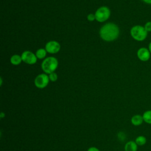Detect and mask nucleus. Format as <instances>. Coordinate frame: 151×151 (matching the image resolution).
<instances>
[{"instance_id":"9d476101","label":"nucleus","mask_w":151,"mask_h":151,"mask_svg":"<svg viewBox=\"0 0 151 151\" xmlns=\"http://www.w3.org/2000/svg\"><path fill=\"white\" fill-rule=\"evenodd\" d=\"M138 146L133 140H130L127 142L124 145V151H137Z\"/></svg>"},{"instance_id":"20e7f679","label":"nucleus","mask_w":151,"mask_h":151,"mask_svg":"<svg viewBox=\"0 0 151 151\" xmlns=\"http://www.w3.org/2000/svg\"><path fill=\"white\" fill-rule=\"evenodd\" d=\"M110 16V11L107 6H103L99 8L96 12V20L100 22H103L107 20Z\"/></svg>"},{"instance_id":"a211bd4d","label":"nucleus","mask_w":151,"mask_h":151,"mask_svg":"<svg viewBox=\"0 0 151 151\" xmlns=\"http://www.w3.org/2000/svg\"><path fill=\"white\" fill-rule=\"evenodd\" d=\"M87 151H100L98 148H97L96 147H94V146H92V147H90L88 149Z\"/></svg>"},{"instance_id":"0eeeda50","label":"nucleus","mask_w":151,"mask_h":151,"mask_svg":"<svg viewBox=\"0 0 151 151\" xmlns=\"http://www.w3.org/2000/svg\"><path fill=\"white\" fill-rule=\"evenodd\" d=\"M137 57L138 59L142 62H146L149 60L151 57V54L146 47H140L139 48L136 52Z\"/></svg>"},{"instance_id":"ddd939ff","label":"nucleus","mask_w":151,"mask_h":151,"mask_svg":"<svg viewBox=\"0 0 151 151\" xmlns=\"http://www.w3.org/2000/svg\"><path fill=\"white\" fill-rule=\"evenodd\" d=\"M142 116L144 122H145L147 124H151V110L145 111L143 113Z\"/></svg>"},{"instance_id":"1a4fd4ad","label":"nucleus","mask_w":151,"mask_h":151,"mask_svg":"<svg viewBox=\"0 0 151 151\" xmlns=\"http://www.w3.org/2000/svg\"><path fill=\"white\" fill-rule=\"evenodd\" d=\"M130 121L132 124L135 126H138L141 125L144 122L143 116L142 115H140V114H135L131 118Z\"/></svg>"},{"instance_id":"2eb2a0df","label":"nucleus","mask_w":151,"mask_h":151,"mask_svg":"<svg viewBox=\"0 0 151 151\" xmlns=\"http://www.w3.org/2000/svg\"><path fill=\"white\" fill-rule=\"evenodd\" d=\"M48 77H49L50 81H53V82L57 81V80L58 78V76H57V74L55 72L50 73L48 75Z\"/></svg>"},{"instance_id":"6ab92c4d","label":"nucleus","mask_w":151,"mask_h":151,"mask_svg":"<svg viewBox=\"0 0 151 151\" xmlns=\"http://www.w3.org/2000/svg\"><path fill=\"white\" fill-rule=\"evenodd\" d=\"M144 3L151 5V0H142Z\"/></svg>"},{"instance_id":"9b49d317","label":"nucleus","mask_w":151,"mask_h":151,"mask_svg":"<svg viewBox=\"0 0 151 151\" xmlns=\"http://www.w3.org/2000/svg\"><path fill=\"white\" fill-rule=\"evenodd\" d=\"M22 61V60L21 55H19L18 54L13 55L10 58L11 63L14 65H18L20 64Z\"/></svg>"},{"instance_id":"39448f33","label":"nucleus","mask_w":151,"mask_h":151,"mask_svg":"<svg viewBox=\"0 0 151 151\" xmlns=\"http://www.w3.org/2000/svg\"><path fill=\"white\" fill-rule=\"evenodd\" d=\"M50 81L48 76L45 73H42L38 75L35 80V86L38 88H44L47 86Z\"/></svg>"},{"instance_id":"f3484780","label":"nucleus","mask_w":151,"mask_h":151,"mask_svg":"<svg viewBox=\"0 0 151 151\" xmlns=\"http://www.w3.org/2000/svg\"><path fill=\"white\" fill-rule=\"evenodd\" d=\"M96 19L95 14H90L87 15V20L90 22H93Z\"/></svg>"},{"instance_id":"4468645a","label":"nucleus","mask_w":151,"mask_h":151,"mask_svg":"<svg viewBox=\"0 0 151 151\" xmlns=\"http://www.w3.org/2000/svg\"><path fill=\"white\" fill-rule=\"evenodd\" d=\"M47 51L45 48H39L36 51L35 55L38 59H43L45 57L47 54Z\"/></svg>"},{"instance_id":"423d86ee","label":"nucleus","mask_w":151,"mask_h":151,"mask_svg":"<svg viewBox=\"0 0 151 151\" xmlns=\"http://www.w3.org/2000/svg\"><path fill=\"white\" fill-rule=\"evenodd\" d=\"M21 57L22 61L29 65L35 64L38 59L35 54H34L30 51H24L21 54Z\"/></svg>"},{"instance_id":"aec40b11","label":"nucleus","mask_w":151,"mask_h":151,"mask_svg":"<svg viewBox=\"0 0 151 151\" xmlns=\"http://www.w3.org/2000/svg\"><path fill=\"white\" fill-rule=\"evenodd\" d=\"M147 48H148V49H149V51H150V52L151 54V41L149 42Z\"/></svg>"},{"instance_id":"7ed1b4c3","label":"nucleus","mask_w":151,"mask_h":151,"mask_svg":"<svg viewBox=\"0 0 151 151\" xmlns=\"http://www.w3.org/2000/svg\"><path fill=\"white\" fill-rule=\"evenodd\" d=\"M58 62L57 59L54 57H48L45 58L41 63V68L43 71L50 74L55 71L57 68Z\"/></svg>"},{"instance_id":"6e6552de","label":"nucleus","mask_w":151,"mask_h":151,"mask_svg":"<svg viewBox=\"0 0 151 151\" xmlns=\"http://www.w3.org/2000/svg\"><path fill=\"white\" fill-rule=\"evenodd\" d=\"M61 48L60 44L56 41H50L46 44L45 49L47 52L50 54L57 53Z\"/></svg>"},{"instance_id":"f8f14e48","label":"nucleus","mask_w":151,"mask_h":151,"mask_svg":"<svg viewBox=\"0 0 151 151\" xmlns=\"http://www.w3.org/2000/svg\"><path fill=\"white\" fill-rule=\"evenodd\" d=\"M135 142L137 145L138 146H142L145 145L146 142H147V139L145 136L143 135H140L138 136L136 139H135Z\"/></svg>"},{"instance_id":"f03ea898","label":"nucleus","mask_w":151,"mask_h":151,"mask_svg":"<svg viewBox=\"0 0 151 151\" xmlns=\"http://www.w3.org/2000/svg\"><path fill=\"white\" fill-rule=\"evenodd\" d=\"M130 34L132 38L135 41L142 42L146 39L148 32L143 25H135L131 28Z\"/></svg>"},{"instance_id":"f257e3e1","label":"nucleus","mask_w":151,"mask_h":151,"mask_svg":"<svg viewBox=\"0 0 151 151\" xmlns=\"http://www.w3.org/2000/svg\"><path fill=\"white\" fill-rule=\"evenodd\" d=\"M120 31L118 26L112 22L107 23L100 29V36L104 41L110 42L116 40L119 35Z\"/></svg>"},{"instance_id":"dca6fc26","label":"nucleus","mask_w":151,"mask_h":151,"mask_svg":"<svg viewBox=\"0 0 151 151\" xmlns=\"http://www.w3.org/2000/svg\"><path fill=\"white\" fill-rule=\"evenodd\" d=\"M144 28L146 29V31L149 33L151 32V21H147L145 25H144Z\"/></svg>"}]
</instances>
